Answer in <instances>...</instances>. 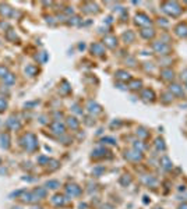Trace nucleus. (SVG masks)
<instances>
[{"label": "nucleus", "instance_id": "obj_9", "mask_svg": "<svg viewBox=\"0 0 187 209\" xmlns=\"http://www.w3.org/2000/svg\"><path fill=\"white\" fill-rule=\"evenodd\" d=\"M156 147H158V149H165L164 140H159V138H158V140H156Z\"/></svg>", "mask_w": 187, "mask_h": 209}, {"label": "nucleus", "instance_id": "obj_7", "mask_svg": "<svg viewBox=\"0 0 187 209\" xmlns=\"http://www.w3.org/2000/svg\"><path fill=\"white\" fill-rule=\"evenodd\" d=\"M126 158H128V159H141V155H140V152H128V155H126Z\"/></svg>", "mask_w": 187, "mask_h": 209}, {"label": "nucleus", "instance_id": "obj_4", "mask_svg": "<svg viewBox=\"0 0 187 209\" xmlns=\"http://www.w3.org/2000/svg\"><path fill=\"white\" fill-rule=\"evenodd\" d=\"M155 49H156L158 52L167 53V52H169V46H167V45H165V43H162V42H161V45H159V43H158V45H155Z\"/></svg>", "mask_w": 187, "mask_h": 209}, {"label": "nucleus", "instance_id": "obj_3", "mask_svg": "<svg viewBox=\"0 0 187 209\" xmlns=\"http://www.w3.org/2000/svg\"><path fill=\"white\" fill-rule=\"evenodd\" d=\"M176 34L179 36H187V25L186 24H179L176 27Z\"/></svg>", "mask_w": 187, "mask_h": 209}, {"label": "nucleus", "instance_id": "obj_1", "mask_svg": "<svg viewBox=\"0 0 187 209\" xmlns=\"http://www.w3.org/2000/svg\"><path fill=\"white\" fill-rule=\"evenodd\" d=\"M162 7H164V11H166L167 14H171L172 17H177L179 14L182 13V9L179 7V4L177 3H171V2H167V3H164L162 4Z\"/></svg>", "mask_w": 187, "mask_h": 209}, {"label": "nucleus", "instance_id": "obj_5", "mask_svg": "<svg viewBox=\"0 0 187 209\" xmlns=\"http://www.w3.org/2000/svg\"><path fill=\"white\" fill-rule=\"evenodd\" d=\"M161 74L165 80H173V71L172 70H162Z\"/></svg>", "mask_w": 187, "mask_h": 209}, {"label": "nucleus", "instance_id": "obj_8", "mask_svg": "<svg viewBox=\"0 0 187 209\" xmlns=\"http://www.w3.org/2000/svg\"><path fill=\"white\" fill-rule=\"evenodd\" d=\"M161 162L164 163V167H165V169H171V167H172V163L169 162V159H167V158H162Z\"/></svg>", "mask_w": 187, "mask_h": 209}, {"label": "nucleus", "instance_id": "obj_2", "mask_svg": "<svg viewBox=\"0 0 187 209\" xmlns=\"http://www.w3.org/2000/svg\"><path fill=\"white\" fill-rule=\"evenodd\" d=\"M171 94L172 95H177V96H183V88H182L180 85H171Z\"/></svg>", "mask_w": 187, "mask_h": 209}, {"label": "nucleus", "instance_id": "obj_10", "mask_svg": "<svg viewBox=\"0 0 187 209\" xmlns=\"http://www.w3.org/2000/svg\"><path fill=\"white\" fill-rule=\"evenodd\" d=\"M71 191H73V194H78L80 188H71V186H69V193H71Z\"/></svg>", "mask_w": 187, "mask_h": 209}, {"label": "nucleus", "instance_id": "obj_6", "mask_svg": "<svg viewBox=\"0 0 187 209\" xmlns=\"http://www.w3.org/2000/svg\"><path fill=\"white\" fill-rule=\"evenodd\" d=\"M142 98H144L145 101H152V99H154V92L149 91V89H145L144 94H142Z\"/></svg>", "mask_w": 187, "mask_h": 209}, {"label": "nucleus", "instance_id": "obj_11", "mask_svg": "<svg viewBox=\"0 0 187 209\" xmlns=\"http://www.w3.org/2000/svg\"><path fill=\"white\" fill-rule=\"evenodd\" d=\"M179 209H187V204H184V205H180V208Z\"/></svg>", "mask_w": 187, "mask_h": 209}]
</instances>
